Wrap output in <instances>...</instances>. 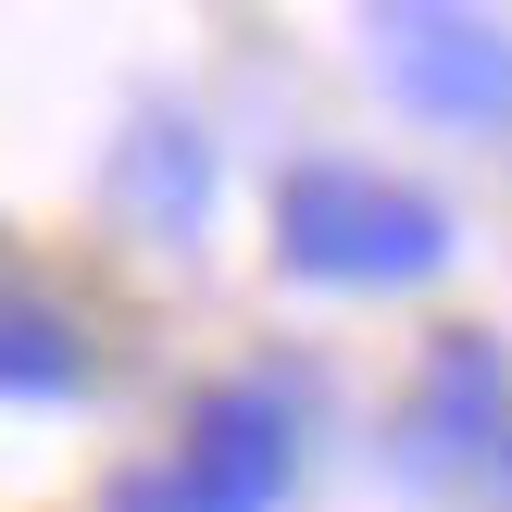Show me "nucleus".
<instances>
[{"label":"nucleus","mask_w":512,"mask_h":512,"mask_svg":"<svg viewBox=\"0 0 512 512\" xmlns=\"http://www.w3.org/2000/svg\"><path fill=\"white\" fill-rule=\"evenodd\" d=\"M288 250L313 275H425L438 263V213L363 175H300L288 188Z\"/></svg>","instance_id":"nucleus-1"},{"label":"nucleus","mask_w":512,"mask_h":512,"mask_svg":"<svg viewBox=\"0 0 512 512\" xmlns=\"http://www.w3.org/2000/svg\"><path fill=\"white\" fill-rule=\"evenodd\" d=\"M125 512H238V500H213V488H138Z\"/></svg>","instance_id":"nucleus-3"},{"label":"nucleus","mask_w":512,"mask_h":512,"mask_svg":"<svg viewBox=\"0 0 512 512\" xmlns=\"http://www.w3.org/2000/svg\"><path fill=\"white\" fill-rule=\"evenodd\" d=\"M0 375H13V388H63V375H75V338L50 313H0Z\"/></svg>","instance_id":"nucleus-2"}]
</instances>
